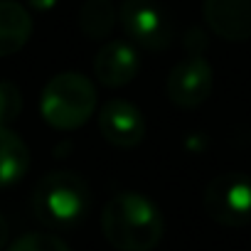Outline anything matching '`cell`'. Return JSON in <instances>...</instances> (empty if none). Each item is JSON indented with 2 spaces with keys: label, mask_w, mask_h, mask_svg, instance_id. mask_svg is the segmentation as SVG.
Returning a JSON list of instances; mask_svg holds the SVG:
<instances>
[{
  "label": "cell",
  "mask_w": 251,
  "mask_h": 251,
  "mask_svg": "<svg viewBox=\"0 0 251 251\" xmlns=\"http://www.w3.org/2000/svg\"><path fill=\"white\" fill-rule=\"evenodd\" d=\"M101 231L118 251H153L165 234V219L148 195L126 190L103 204Z\"/></svg>",
  "instance_id": "cell-1"
},
{
  "label": "cell",
  "mask_w": 251,
  "mask_h": 251,
  "mask_svg": "<svg viewBox=\"0 0 251 251\" xmlns=\"http://www.w3.org/2000/svg\"><path fill=\"white\" fill-rule=\"evenodd\" d=\"M37 219L52 229H72L86 219L91 209V190L86 180L72 170L47 173L32 195Z\"/></svg>",
  "instance_id": "cell-2"
},
{
  "label": "cell",
  "mask_w": 251,
  "mask_h": 251,
  "mask_svg": "<svg viewBox=\"0 0 251 251\" xmlns=\"http://www.w3.org/2000/svg\"><path fill=\"white\" fill-rule=\"evenodd\" d=\"M96 111V86L79 72L52 76L40 96V113L54 131H76Z\"/></svg>",
  "instance_id": "cell-3"
},
{
  "label": "cell",
  "mask_w": 251,
  "mask_h": 251,
  "mask_svg": "<svg viewBox=\"0 0 251 251\" xmlns=\"http://www.w3.org/2000/svg\"><path fill=\"white\" fill-rule=\"evenodd\" d=\"M204 209L222 226L251 224V175H217L204 190Z\"/></svg>",
  "instance_id": "cell-4"
},
{
  "label": "cell",
  "mask_w": 251,
  "mask_h": 251,
  "mask_svg": "<svg viewBox=\"0 0 251 251\" xmlns=\"http://www.w3.org/2000/svg\"><path fill=\"white\" fill-rule=\"evenodd\" d=\"M118 23L128 42L158 52L173 42V23L155 0H123L118 8Z\"/></svg>",
  "instance_id": "cell-5"
},
{
  "label": "cell",
  "mask_w": 251,
  "mask_h": 251,
  "mask_svg": "<svg viewBox=\"0 0 251 251\" xmlns=\"http://www.w3.org/2000/svg\"><path fill=\"white\" fill-rule=\"evenodd\" d=\"M214 86V72L212 64L204 57H187L180 64H175L168 74L165 91L168 99L180 108H197L202 106Z\"/></svg>",
  "instance_id": "cell-6"
},
{
  "label": "cell",
  "mask_w": 251,
  "mask_h": 251,
  "mask_svg": "<svg viewBox=\"0 0 251 251\" xmlns=\"http://www.w3.org/2000/svg\"><path fill=\"white\" fill-rule=\"evenodd\" d=\"M99 131L106 143L128 151L143 143L146 121L136 103L126 99H108L99 108Z\"/></svg>",
  "instance_id": "cell-7"
},
{
  "label": "cell",
  "mask_w": 251,
  "mask_h": 251,
  "mask_svg": "<svg viewBox=\"0 0 251 251\" xmlns=\"http://www.w3.org/2000/svg\"><path fill=\"white\" fill-rule=\"evenodd\" d=\"M141 72V57L133 42L128 40H108L94 57V79L101 86L118 89L128 86Z\"/></svg>",
  "instance_id": "cell-8"
},
{
  "label": "cell",
  "mask_w": 251,
  "mask_h": 251,
  "mask_svg": "<svg viewBox=\"0 0 251 251\" xmlns=\"http://www.w3.org/2000/svg\"><path fill=\"white\" fill-rule=\"evenodd\" d=\"M204 23L226 42L251 40V0H204Z\"/></svg>",
  "instance_id": "cell-9"
},
{
  "label": "cell",
  "mask_w": 251,
  "mask_h": 251,
  "mask_svg": "<svg viewBox=\"0 0 251 251\" xmlns=\"http://www.w3.org/2000/svg\"><path fill=\"white\" fill-rule=\"evenodd\" d=\"M35 23L18 0H0V57L18 54L32 37Z\"/></svg>",
  "instance_id": "cell-10"
},
{
  "label": "cell",
  "mask_w": 251,
  "mask_h": 251,
  "mask_svg": "<svg viewBox=\"0 0 251 251\" xmlns=\"http://www.w3.org/2000/svg\"><path fill=\"white\" fill-rule=\"evenodd\" d=\"M30 170V148L10 128L0 126V187L20 182Z\"/></svg>",
  "instance_id": "cell-11"
},
{
  "label": "cell",
  "mask_w": 251,
  "mask_h": 251,
  "mask_svg": "<svg viewBox=\"0 0 251 251\" xmlns=\"http://www.w3.org/2000/svg\"><path fill=\"white\" fill-rule=\"evenodd\" d=\"M118 20V10L111 0H84L79 8V30L89 40H106Z\"/></svg>",
  "instance_id": "cell-12"
},
{
  "label": "cell",
  "mask_w": 251,
  "mask_h": 251,
  "mask_svg": "<svg viewBox=\"0 0 251 251\" xmlns=\"http://www.w3.org/2000/svg\"><path fill=\"white\" fill-rule=\"evenodd\" d=\"M8 251H72L67 246L64 239L54 236V234H45V231H30L23 234L20 239H15Z\"/></svg>",
  "instance_id": "cell-13"
},
{
  "label": "cell",
  "mask_w": 251,
  "mask_h": 251,
  "mask_svg": "<svg viewBox=\"0 0 251 251\" xmlns=\"http://www.w3.org/2000/svg\"><path fill=\"white\" fill-rule=\"evenodd\" d=\"M23 113V91L13 81H0V126H10Z\"/></svg>",
  "instance_id": "cell-14"
},
{
  "label": "cell",
  "mask_w": 251,
  "mask_h": 251,
  "mask_svg": "<svg viewBox=\"0 0 251 251\" xmlns=\"http://www.w3.org/2000/svg\"><path fill=\"white\" fill-rule=\"evenodd\" d=\"M185 47H187L190 57H202V50L207 47V37H204V32L192 27V30L185 35Z\"/></svg>",
  "instance_id": "cell-15"
},
{
  "label": "cell",
  "mask_w": 251,
  "mask_h": 251,
  "mask_svg": "<svg viewBox=\"0 0 251 251\" xmlns=\"http://www.w3.org/2000/svg\"><path fill=\"white\" fill-rule=\"evenodd\" d=\"M27 3V8H32V10H37V13H47V10H52L59 0H25Z\"/></svg>",
  "instance_id": "cell-16"
},
{
  "label": "cell",
  "mask_w": 251,
  "mask_h": 251,
  "mask_svg": "<svg viewBox=\"0 0 251 251\" xmlns=\"http://www.w3.org/2000/svg\"><path fill=\"white\" fill-rule=\"evenodd\" d=\"M8 236H10V226H8V219L0 214V249L8 244Z\"/></svg>",
  "instance_id": "cell-17"
}]
</instances>
